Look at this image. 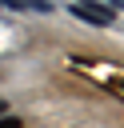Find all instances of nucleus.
<instances>
[{
  "label": "nucleus",
  "mask_w": 124,
  "mask_h": 128,
  "mask_svg": "<svg viewBox=\"0 0 124 128\" xmlns=\"http://www.w3.org/2000/svg\"><path fill=\"white\" fill-rule=\"evenodd\" d=\"M0 128H20V120H12V116H8V120H0Z\"/></svg>",
  "instance_id": "1"
}]
</instances>
